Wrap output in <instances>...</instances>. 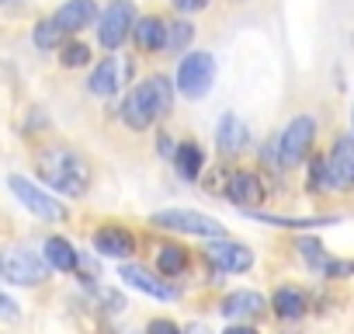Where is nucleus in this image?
<instances>
[{
    "label": "nucleus",
    "mask_w": 354,
    "mask_h": 334,
    "mask_svg": "<svg viewBox=\"0 0 354 334\" xmlns=\"http://www.w3.org/2000/svg\"><path fill=\"white\" fill-rule=\"evenodd\" d=\"M250 146V129L247 122L236 115V112H226L216 125V150L223 157H240L243 150Z\"/></svg>",
    "instance_id": "11"
},
{
    "label": "nucleus",
    "mask_w": 354,
    "mask_h": 334,
    "mask_svg": "<svg viewBox=\"0 0 354 334\" xmlns=\"http://www.w3.org/2000/svg\"><path fill=\"white\" fill-rule=\"evenodd\" d=\"M174 167H177V178L181 182H198L202 178V167H205V153L198 143H177L174 150Z\"/></svg>",
    "instance_id": "19"
},
{
    "label": "nucleus",
    "mask_w": 354,
    "mask_h": 334,
    "mask_svg": "<svg viewBox=\"0 0 354 334\" xmlns=\"http://www.w3.org/2000/svg\"><path fill=\"white\" fill-rule=\"evenodd\" d=\"M149 223L160 227V230H177V234H192V237H212V240H219L226 234L216 216H205V213H195V209H160V213H153Z\"/></svg>",
    "instance_id": "5"
},
{
    "label": "nucleus",
    "mask_w": 354,
    "mask_h": 334,
    "mask_svg": "<svg viewBox=\"0 0 354 334\" xmlns=\"http://www.w3.org/2000/svg\"><path fill=\"white\" fill-rule=\"evenodd\" d=\"M209 8V0H174V11L177 15H198Z\"/></svg>",
    "instance_id": "29"
},
{
    "label": "nucleus",
    "mask_w": 354,
    "mask_h": 334,
    "mask_svg": "<svg viewBox=\"0 0 354 334\" xmlns=\"http://www.w3.org/2000/svg\"><path fill=\"white\" fill-rule=\"evenodd\" d=\"M0 317H4V320H18L21 313H18V303L4 292V289H0Z\"/></svg>",
    "instance_id": "31"
},
{
    "label": "nucleus",
    "mask_w": 354,
    "mask_h": 334,
    "mask_svg": "<svg viewBox=\"0 0 354 334\" xmlns=\"http://www.w3.org/2000/svg\"><path fill=\"white\" fill-rule=\"evenodd\" d=\"M313 139H316V118L313 115H295L285 125V132L278 136V160H281V167H288V171L299 167L309 157Z\"/></svg>",
    "instance_id": "6"
},
{
    "label": "nucleus",
    "mask_w": 354,
    "mask_h": 334,
    "mask_svg": "<svg viewBox=\"0 0 354 334\" xmlns=\"http://www.w3.org/2000/svg\"><path fill=\"white\" fill-rule=\"evenodd\" d=\"M271 306H274V313H278L281 320H299V317L306 313V292L295 289V285H281V289L274 292Z\"/></svg>",
    "instance_id": "21"
},
{
    "label": "nucleus",
    "mask_w": 354,
    "mask_h": 334,
    "mask_svg": "<svg viewBox=\"0 0 354 334\" xmlns=\"http://www.w3.org/2000/svg\"><path fill=\"white\" fill-rule=\"evenodd\" d=\"M326 175H330V188H337V192L354 188V136L340 132L333 139L330 157H326Z\"/></svg>",
    "instance_id": "9"
},
{
    "label": "nucleus",
    "mask_w": 354,
    "mask_h": 334,
    "mask_svg": "<svg viewBox=\"0 0 354 334\" xmlns=\"http://www.w3.org/2000/svg\"><path fill=\"white\" fill-rule=\"evenodd\" d=\"M205 258L219 268V272H233V275H240V272H250V265H254V251L250 247H243V244H236V240H216L212 247H205Z\"/></svg>",
    "instance_id": "12"
},
{
    "label": "nucleus",
    "mask_w": 354,
    "mask_h": 334,
    "mask_svg": "<svg viewBox=\"0 0 354 334\" xmlns=\"http://www.w3.org/2000/svg\"><path fill=\"white\" fill-rule=\"evenodd\" d=\"M264 195H268L264 182L257 175H250V171H233L226 178V199L233 206H240V209H257L264 202Z\"/></svg>",
    "instance_id": "13"
},
{
    "label": "nucleus",
    "mask_w": 354,
    "mask_h": 334,
    "mask_svg": "<svg viewBox=\"0 0 354 334\" xmlns=\"http://www.w3.org/2000/svg\"><path fill=\"white\" fill-rule=\"evenodd\" d=\"M32 42H35L42 53H53V49H59V46H63V28H59L53 18H46V21H39V25H35Z\"/></svg>",
    "instance_id": "23"
},
{
    "label": "nucleus",
    "mask_w": 354,
    "mask_h": 334,
    "mask_svg": "<svg viewBox=\"0 0 354 334\" xmlns=\"http://www.w3.org/2000/svg\"><path fill=\"white\" fill-rule=\"evenodd\" d=\"M0 272H4V279L15 282V285H39V282H46L49 265L39 254L25 251V247H11L4 258H0Z\"/></svg>",
    "instance_id": "8"
},
{
    "label": "nucleus",
    "mask_w": 354,
    "mask_h": 334,
    "mask_svg": "<svg viewBox=\"0 0 354 334\" xmlns=\"http://www.w3.org/2000/svg\"><path fill=\"white\" fill-rule=\"evenodd\" d=\"M146 334H181V327H177L174 320H163V317H156V320H149Z\"/></svg>",
    "instance_id": "30"
},
{
    "label": "nucleus",
    "mask_w": 354,
    "mask_h": 334,
    "mask_svg": "<svg viewBox=\"0 0 354 334\" xmlns=\"http://www.w3.org/2000/svg\"><path fill=\"white\" fill-rule=\"evenodd\" d=\"M309 188H313V192H319V188H330L326 157H313V164H309Z\"/></svg>",
    "instance_id": "27"
},
{
    "label": "nucleus",
    "mask_w": 354,
    "mask_h": 334,
    "mask_svg": "<svg viewBox=\"0 0 354 334\" xmlns=\"http://www.w3.org/2000/svg\"><path fill=\"white\" fill-rule=\"evenodd\" d=\"M351 122H354V112H351Z\"/></svg>",
    "instance_id": "35"
},
{
    "label": "nucleus",
    "mask_w": 354,
    "mask_h": 334,
    "mask_svg": "<svg viewBox=\"0 0 354 334\" xmlns=\"http://www.w3.org/2000/svg\"><path fill=\"white\" fill-rule=\"evenodd\" d=\"M63 49V56H59V63L66 67V70H80V67H87L91 63V46L87 42H66V46H59Z\"/></svg>",
    "instance_id": "24"
},
{
    "label": "nucleus",
    "mask_w": 354,
    "mask_h": 334,
    "mask_svg": "<svg viewBox=\"0 0 354 334\" xmlns=\"http://www.w3.org/2000/svg\"><path fill=\"white\" fill-rule=\"evenodd\" d=\"M94 251L101 258H129L136 251V237L122 227H101L94 230Z\"/></svg>",
    "instance_id": "16"
},
{
    "label": "nucleus",
    "mask_w": 354,
    "mask_h": 334,
    "mask_svg": "<svg viewBox=\"0 0 354 334\" xmlns=\"http://www.w3.org/2000/svg\"><path fill=\"white\" fill-rule=\"evenodd\" d=\"M156 268H160V275H181L185 268H188V251L185 247H177V244H163L160 247V254H156Z\"/></svg>",
    "instance_id": "22"
},
{
    "label": "nucleus",
    "mask_w": 354,
    "mask_h": 334,
    "mask_svg": "<svg viewBox=\"0 0 354 334\" xmlns=\"http://www.w3.org/2000/svg\"><path fill=\"white\" fill-rule=\"evenodd\" d=\"M223 334H257V331H254L250 324H233V327H226Z\"/></svg>",
    "instance_id": "33"
},
{
    "label": "nucleus",
    "mask_w": 354,
    "mask_h": 334,
    "mask_svg": "<svg viewBox=\"0 0 354 334\" xmlns=\"http://www.w3.org/2000/svg\"><path fill=\"white\" fill-rule=\"evenodd\" d=\"M97 21V42L115 53L129 42L132 35V25H136V8H132V0H111V4L94 18Z\"/></svg>",
    "instance_id": "3"
},
{
    "label": "nucleus",
    "mask_w": 354,
    "mask_h": 334,
    "mask_svg": "<svg viewBox=\"0 0 354 334\" xmlns=\"http://www.w3.org/2000/svg\"><path fill=\"white\" fill-rule=\"evenodd\" d=\"M42 251H46V265L53 272H73L77 268V251L66 237H49Z\"/></svg>",
    "instance_id": "20"
},
{
    "label": "nucleus",
    "mask_w": 354,
    "mask_h": 334,
    "mask_svg": "<svg viewBox=\"0 0 354 334\" xmlns=\"http://www.w3.org/2000/svg\"><path fill=\"white\" fill-rule=\"evenodd\" d=\"M129 77H132V60H129V56H104V60L94 67L87 87H91V94H97V98H111L122 84H129Z\"/></svg>",
    "instance_id": "10"
},
{
    "label": "nucleus",
    "mask_w": 354,
    "mask_h": 334,
    "mask_svg": "<svg viewBox=\"0 0 354 334\" xmlns=\"http://www.w3.org/2000/svg\"><path fill=\"white\" fill-rule=\"evenodd\" d=\"M185 334H209V327H202V324H195V327H188Z\"/></svg>",
    "instance_id": "34"
},
{
    "label": "nucleus",
    "mask_w": 354,
    "mask_h": 334,
    "mask_svg": "<svg viewBox=\"0 0 354 334\" xmlns=\"http://www.w3.org/2000/svg\"><path fill=\"white\" fill-rule=\"evenodd\" d=\"M8 188H11L15 199H18L25 209H32L39 220H66V206H63L56 195H49L46 188H39L35 182H28V178H21V175H11V178H8Z\"/></svg>",
    "instance_id": "7"
},
{
    "label": "nucleus",
    "mask_w": 354,
    "mask_h": 334,
    "mask_svg": "<svg viewBox=\"0 0 354 334\" xmlns=\"http://www.w3.org/2000/svg\"><path fill=\"white\" fill-rule=\"evenodd\" d=\"M264 296L261 292H254V289H240V292H230L226 299H223V313L230 317V320H254V317H261L264 313Z\"/></svg>",
    "instance_id": "18"
},
{
    "label": "nucleus",
    "mask_w": 354,
    "mask_h": 334,
    "mask_svg": "<svg viewBox=\"0 0 354 334\" xmlns=\"http://www.w3.org/2000/svg\"><path fill=\"white\" fill-rule=\"evenodd\" d=\"M35 167H39V178L59 195L84 199L91 188V167L84 164L80 153H73L66 146H46L35 157Z\"/></svg>",
    "instance_id": "1"
},
{
    "label": "nucleus",
    "mask_w": 354,
    "mask_h": 334,
    "mask_svg": "<svg viewBox=\"0 0 354 334\" xmlns=\"http://www.w3.org/2000/svg\"><path fill=\"white\" fill-rule=\"evenodd\" d=\"M170 108H174V80L156 73V77L142 80L139 87H132V91L125 94L118 115H122V122H125L132 132H142V129H149L156 118L170 115Z\"/></svg>",
    "instance_id": "2"
},
{
    "label": "nucleus",
    "mask_w": 354,
    "mask_h": 334,
    "mask_svg": "<svg viewBox=\"0 0 354 334\" xmlns=\"http://www.w3.org/2000/svg\"><path fill=\"white\" fill-rule=\"evenodd\" d=\"M299 251H302V258L309 261V268H319V272H323V268H326V261H330V258H326V251H323V244H319V240H313V237H302V240H299Z\"/></svg>",
    "instance_id": "26"
},
{
    "label": "nucleus",
    "mask_w": 354,
    "mask_h": 334,
    "mask_svg": "<svg viewBox=\"0 0 354 334\" xmlns=\"http://www.w3.org/2000/svg\"><path fill=\"white\" fill-rule=\"evenodd\" d=\"M212 80H216V60H212V53H188L181 60V67H177L174 91H181L185 98L198 101V98L209 94Z\"/></svg>",
    "instance_id": "4"
},
{
    "label": "nucleus",
    "mask_w": 354,
    "mask_h": 334,
    "mask_svg": "<svg viewBox=\"0 0 354 334\" xmlns=\"http://www.w3.org/2000/svg\"><path fill=\"white\" fill-rule=\"evenodd\" d=\"M129 39H132L136 49H142V53H160L163 42H167V21H163V18H153V15L136 18Z\"/></svg>",
    "instance_id": "17"
},
{
    "label": "nucleus",
    "mask_w": 354,
    "mask_h": 334,
    "mask_svg": "<svg viewBox=\"0 0 354 334\" xmlns=\"http://www.w3.org/2000/svg\"><path fill=\"white\" fill-rule=\"evenodd\" d=\"M118 279H122L125 285H132L136 292H146V296H153V299H177V289L167 285L163 275H153V272L142 268V265H122V268H118Z\"/></svg>",
    "instance_id": "14"
},
{
    "label": "nucleus",
    "mask_w": 354,
    "mask_h": 334,
    "mask_svg": "<svg viewBox=\"0 0 354 334\" xmlns=\"http://www.w3.org/2000/svg\"><path fill=\"white\" fill-rule=\"evenodd\" d=\"M94 18H97V4H94V0H66V4L53 15V21L63 28V35L84 32L87 25H94Z\"/></svg>",
    "instance_id": "15"
},
{
    "label": "nucleus",
    "mask_w": 354,
    "mask_h": 334,
    "mask_svg": "<svg viewBox=\"0 0 354 334\" xmlns=\"http://www.w3.org/2000/svg\"><path fill=\"white\" fill-rule=\"evenodd\" d=\"M174 150H177V143H174V136H167V132H160V136H156V153H160V157H174Z\"/></svg>",
    "instance_id": "32"
},
{
    "label": "nucleus",
    "mask_w": 354,
    "mask_h": 334,
    "mask_svg": "<svg viewBox=\"0 0 354 334\" xmlns=\"http://www.w3.org/2000/svg\"><path fill=\"white\" fill-rule=\"evenodd\" d=\"M94 299L101 303V310H111V313H122L125 310V296L115 292V289H94Z\"/></svg>",
    "instance_id": "28"
},
{
    "label": "nucleus",
    "mask_w": 354,
    "mask_h": 334,
    "mask_svg": "<svg viewBox=\"0 0 354 334\" xmlns=\"http://www.w3.org/2000/svg\"><path fill=\"white\" fill-rule=\"evenodd\" d=\"M192 35H195V25H192V21H174V25H167V42H163V49L181 53V49H188Z\"/></svg>",
    "instance_id": "25"
}]
</instances>
